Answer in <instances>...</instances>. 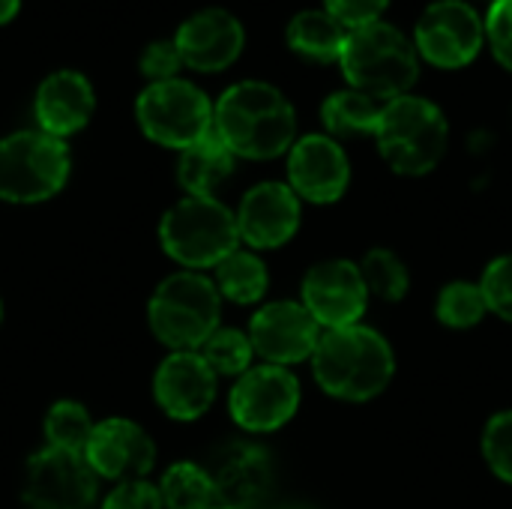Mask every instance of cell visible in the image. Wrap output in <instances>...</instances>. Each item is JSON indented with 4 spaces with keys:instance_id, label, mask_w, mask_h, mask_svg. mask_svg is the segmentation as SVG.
Wrapping results in <instances>:
<instances>
[{
    "instance_id": "cell-22",
    "label": "cell",
    "mask_w": 512,
    "mask_h": 509,
    "mask_svg": "<svg viewBox=\"0 0 512 509\" xmlns=\"http://www.w3.org/2000/svg\"><path fill=\"white\" fill-rule=\"evenodd\" d=\"M348 42L345 27L324 9H306L300 15H294V21L288 24V45L291 51H297L306 60L315 63H333L342 57Z\"/></svg>"
},
{
    "instance_id": "cell-11",
    "label": "cell",
    "mask_w": 512,
    "mask_h": 509,
    "mask_svg": "<svg viewBox=\"0 0 512 509\" xmlns=\"http://www.w3.org/2000/svg\"><path fill=\"white\" fill-rule=\"evenodd\" d=\"M483 36L486 24L462 0H438L417 21L420 54L441 69L468 66L483 48Z\"/></svg>"
},
{
    "instance_id": "cell-33",
    "label": "cell",
    "mask_w": 512,
    "mask_h": 509,
    "mask_svg": "<svg viewBox=\"0 0 512 509\" xmlns=\"http://www.w3.org/2000/svg\"><path fill=\"white\" fill-rule=\"evenodd\" d=\"M102 509H165L159 486L147 480H129L117 483V489L105 498Z\"/></svg>"
},
{
    "instance_id": "cell-29",
    "label": "cell",
    "mask_w": 512,
    "mask_h": 509,
    "mask_svg": "<svg viewBox=\"0 0 512 509\" xmlns=\"http://www.w3.org/2000/svg\"><path fill=\"white\" fill-rule=\"evenodd\" d=\"M486 312H489V303L483 297V288L474 282H453L438 297V318L456 330L480 324Z\"/></svg>"
},
{
    "instance_id": "cell-36",
    "label": "cell",
    "mask_w": 512,
    "mask_h": 509,
    "mask_svg": "<svg viewBox=\"0 0 512 509\" xmlns=\"http://www.w3.org/2000/svg\"><path fill=\"white\" fill-rule=\"evenodd\" d=\"M18 6H21V0H0V24L12 21V15L18 12Z\"/></svg>"
},
{
    "instance_id": "cell-3",
    "label": "cell",
    "mask_w": 512,
    "mask_h": 509,
    "mask_svg": "<svg viewBox=\"0 0 512 509\" xmlns=\"http://www.w3.org/2000/svg\"><path fill=\"white\" fill-rule=\"evenodd\" d=\"M348 84L381 102L408 96L420 75L417 48L402 30L375 21L348 33L345 51L339 57Z\"/></svg>"
},
{
    "instance_id": "cell-16",
    "label": "cell",
    "mask_w": 512,
    "mask_h": 509,
    "mask_svg": "<svg viewBox=\"0 0 512 509\" xmlns=\"http://www.w3.org/2000/svg\"><path fill=\"white\" fill-rule=\"evenodd\" d=\"M216 372L198 351H174L153 378L156 405L174 420H198L216 399Z\"/></svg>"
},
{
    "instance_id": "cell-31",
    "label": "cell",
    "mask_w": 512,
    "mask_h": 509,
    "mask_svg": "<svg viewBox=\"0 0 512 509\" xmlns=\"http://www.w3.org/2000/svg\"><path fill=\"white\" fill-rule=\"evenodd\" d=\"M480 288L489 303V312L512 321V255H501L486 267Z\"/></svg>"
},
{
    "instance_id": "cell-35",
    "label": "cell",
    "mask_w": 512,
    "mask_h": 509,
    "mask_svg": "<svg viewBox=\"0 0 512 509\" xmlns=\"http://www.w3.org/2000/svg\"><path fill=\"white\" fill-rule=\"evenodd\" d=\"M180 66H183V60H180V51H177L174 42H153V45H147L144 54H141V72H144L153 84L171 81L174 72H177Z\"/></svg>"
},
{
    "instance_id": "cell-14",
    "label": "cell",
    "mask_w": 512,
    "mask_h": 509,
    "mask_svg": "<svg viewBox=\"0 0 512 509\" xmlns=\"http://www.w3.org/2000/svg\"><path fill=\"white\" fill-rule=\"evenodd\" d=\"M84 459L96 471V477L129 483V480H144L150 474L156 462V447L138 423L111 417L96 423Z\"/></svg>"
},
{
    "instance_id": "cell-5",
    "label": "cell",
    "mask_w": 512,
    "mask_h": 509,
    "mask_svg": "<svg viewBox=\"0 0 512 509\" xmlns=\"http://www.w3.org/2000/svg\"><path fill=\"white\" fill-rule=\"evenodd\" d=\"M219 306L222 294L216 282L195 270L174 273L150 297V330L174 351H195L219 330Z\"/></svg>"
},
{
    "instance_id": "cell-38",
    "label": "cell",
    "mask_w": 512,
    "mask_h": 509,
    "mask_svg": "<svg viewBox=\"0 0 512 509\" xmlns=\"http://www.w3.org/2000/svg\"><path fill=\"white\" fill-rule=\"evenodd\" d=\"M216 509H234V507H216Z\"/></svg>"
},
{
    "instance_id": "cell-28",
    "label": "cell",
    "mask_w": 512,
    "mask_h": 509,
    "mask_svg": "<svg viewBox=\"0 0 512 509\" xmlns=\"http://www.w3.org/2000/svg\"><path fill=\"white\" fill-rule=\"evenodd\" d=\"M360 273H363V282H366L369 294H378L381 300H402L408 294V285H411L408 267L390 249L366 252V258L360 264Z\"/></svg>"
},
{
    "instance_id": "cell-27",
    "label": "cell",
    "mask_w": 512,
    "mask_h": 509,
    "mask_svg": "<svg viewBox=\"0 0 512 509\" xmlns=\"http://www.w3.org/2000/svg\"><path fill=\"white\" fill-rule=\"evenodd\" d=\"M207 366L216 372V375H246L252 366V357H255V348L249 342L246 333L234 330V327H219L198 351Z\"/></svg>"
},
{
    "instance_id": "cell-2",
    "label": "cell",
    "mask_w": 512,
    "mask_h": 509,
    "mask_svg": "<svg viewBox=\"0 0 512 509\" xmlns=\"http://www.w3.org/2000/svg\"><path fill=\"white\" fill-rule=\"evenodd\" d=\"M315 381L345 402H366L393 381L396 357L390 342L363 324L327 330L312 354Z\"/></svg>"
},
{
    "instance_id": "cell-32",
    "label": "cell",
    "mask_w": 512,
    "mask_h": 509,
    "mask_svg": "<svg viewBox=\"0 0 512 509\" xmlns=\"http://www.w3.org/2000/svg\"><path fill=\"white\" fill-rule=\"evenodd\" d=\"M489 45L495 60L512 72V0H495L486 21Z\"/></svg>"
},
{
    "instance_id": "cell-30",
    "label": "cell",
    "mask_w": 512,
    "mask_h": 509,
    "mask_svg": "<svg viewBox=\"0 0 512 509\" xmlns=\"http://www.w3.org/2000/svg\"><path fill=\"white\" fill-rule=\"evenodd\" d=\"M483 456L504 483H512V411H501L486 423Z\"/></svg>"
},
{
    "instance_id": "cell-8",
    "label": "cell",
    "mask_w": 512,
    "mask_h": 509,
    "mask_svg": "<svg viewBox=\"0 0 512 509\" xmlns=\"http://www.w3.org/2000/svg\"><path fill=\"white\" fill-rule=\"evenodd\" d=\"M144 135L162 147L186 150L213 132V105L189 81L171 78L150 84L135 102Z\"/></svg>"
},
{
    "instance_id": "cell-10",
    "label": "cell",
    "mask_w": 512,
    "mask_h": 509,
    "mask_svg": "<svg viewBox=\"0 0 512 509\" xmlns=\"http://www.w3.org/2000/svg\"><path fill=\"white\" fill-rule=\"evenodd\" d=\"M228 408L240 429L276 432L300 408V381L285 366H255L237 378Z\"/></svg>"
},
{
    "instance_id": "cell-23",
    "label": "cell",
    "mask_w": 512,
    "mask_h": 509,
    "mask_svg": "<svg viewBox=\"0 0 512 509\" xmlns=\"http://www.w3.org/2000/svg\"><path fill=\"white\" fill-rule=\"evenodd\" d=\"M384 105L387 102H381L369 93L339 90L324 102L321 120H324L327 132H333V135H375Z\"/></svg>"
},
{
    "instance_id": "cell-18",
    "label": "cell",
    "mask_w": 512,
    "mask_h": 509,
    "mask_svg": "<svg viewBox=\"0 0 512 509\" xmlns=\"http://www.w3.org/2000/svg\"><path fill=\"white\" fill-rule=\"evenodd\" d=\"M174 45L183 66L219 72L228 69L243 51V24L225 9H204L180 24Z\"/></svg>"
},
{
    "instance_id": "cell-13",
    "label": "cell",
    "mask_w": 512,
    "mask_h": 509,
    "mask_svg": "<svg viewBox=\"0 0 512 509\" xmlns=\"http://www.w3.org/2000/svg\"><path fill=\"white\" fill-rule=\"evenodd\" d=\"M369 288L363 282L360 264L354 261H324L315 264L303 279V306L327 330L351 327L366 312Z\"/></svg>"
},
{
    "instance_id": "cell-26",
    "label": "cell",
    "mask_w": 512,
    "mask_h": 509,
    "mask_svg": "<svg viewBox=\"0 0 512 509\" xmlns=\"http://www.w3.org/2000/svg\"><path fill=\"white\" fill-rule=\"evenodd\" d=\"M93 429H96V423L90 420L87 408L81 402H72V399L54 402L48 417H45L48 447H57V450H69V453H81L84 456Z\"/></svg>"
},
{
    "instance_id": "cell-4",
    "label": "cell",
    "mask_w": 512,
    "mask_h": 509,
    "mask_svg": "<svg viewBox=\"0 0 512 509\" xmlns=\"http://www.w3.org/2000/svg\"><path fill=\"white\" fill-rule=\"evenodd\" d=\"M375 138L381 156L396 174L420 177L441 162L447 150L450 126L435 102L408 93L384 105Z\"/></svg>"
},
{
    "instance_id": "cell-34",
    "label": "cell",
    "mask_w": 512,
    "mask_h": 509,
    "mask_svg": "<svg viewBox=\"0 0 512 509\" xmlns=\"http://www.w3.org/2000/svg\"><path fill=\"white\" fill-rule=\"evenodd\" d=\"M324 3H327V12L342 27H354V30L375 24L390 6V0H324Z\"/></svg>"
},
{
    "instance_id": "cell-17",
    "label": "cell",
    "mask_w": 512,
    "mask_h": 509,
    "mask_svg": "<svg viewBox=\"0 0 512 509\" xmlns=\"http://www.w3.org/2000/svg\"><path fill=\"white\" fill-rule=\"evenodd\" d=\"M300 228V198L285 183H258L237 210V231L255 249L285 246Z\"/></svg>"
},
{
    "instance_id": "cell-12",
    "label": "cell",
    "mask_w": 512,
    "mask_h": 509,
    "mask_svg": "<svg viewBox=\"0 0 512 509\" xmlns=\"http://www.w3.org/2000/svg\"><path fill=\"white\" fill-rule=\"evenodd\" d=\"M318 321L303 303L276 300L255 312L249 324V342L270 366H291L312 360L318 348Z\"/></svg>"
},
{
    "instance_id": "cell-21",
    "label": "cell",
    "mask_w": 512,
    "mask_h": 509,
    "mask_svg": "<svg viewBox=\"0 0 512 509\" xmlns=\"http://www.w3.org/2000/svg\"><path fill=\"white\" fill-rule=\"evenodd\" d=\"M234 171V153L225 147V141L210 132L201 141H195L192 147L183 150L180 165H177V177L180 186L189 195H201V198H213V189Z\"/></svg>"
},
{
    "instance_id": "cell-24",
    "label": "cell",
    "mask_w": 512,
    "mask_h": 509,
    "mask_svg": "<svg viewBox=\"0 0 512 509\" xmlns=\"http://www.w3.org/2000/svg\"><path fill=\"white\" fill-rule=\"evenodd\" d=\"M159 495L165 509H216L219 492L213 483V474L192 462H177L165 471L159 483Z\"/></svg>"
},
{
    "instance_id": "cell-25",
    "label": "cell",
    "mask_w": 512,
    "mask_h": 509,
    "mask_svg": "<svg viewBox=\"0 0 512 509\" xmlns=\"http://www.w3.org/2000/svg\"><path fill=\"white\" fill-rule=\"evenodd\" d=\"M216 288L231 303H258L267 291V267L258 255L234 249L228 258L216 264Z\"/></svg>"
},
{
    "instance_id": "cell-9",
    "label": "cell",
    "mask_w": 512,
    "mask_h": 509,
    "mask_svg": "<svg viewBox=\"0 0 512 509\" xmlns=\"http://www.w3.org/2000/svg\"><path fill=\"white\" fill-rule=\"evenodd\" d=\"M99 477L81 453L45 447L27 462L24 504L27 509H93Z\"/></svg>"
},
{
    "instance_id": "cell-20",
    "label": "cell",
    "mask_w": 512,
    "mask_h": 509,
    "mask_svg": "<svg viewBox=\"0 0 512 509\" xmlns=\"http://www.w3.org/2000/svg\"><path fill=\"white\" fill-rule=\"evenodd\" d=\"M270 480H273L270 459L261 447H252V444H237V447L225 450L213 471L219 504L234 509L258 504L264 498V492L270 489Z\"/></svg>"
},
{
    "instance_id": "cell-1",
    "label": "cell",
    "mask_w": 512,
    "mask_h": 509,
    "mask_svg": "<svg viewBox=\"0 0 512 509\" xmlns=\"http://www.w3.org/2000/svg\"><path fill=\"white\" fill-rule=\"evenodd\" d=\"M213 132L234 156L273 159L294 147L297 114L282 90L264 81H240L213 108Z\"/></svg>"
},
{
    "instance_id": "cell-19",
    "label": "cell",
    "mask_w": 512,
    "mask_h": 509,
    "mask_svg": "<svg viewBox=\"0 0 512 509\" xmlns=\"http://www.w3.org/2000/svg\"><path fill=\"white\" fill-rule=\"evenodd\" d=\"M93 87L81 72H54L39 84L36 93V120L45 135L66 138L87 126L93 114Z\"/></svg>"
},
{
    "instance_id": "cell-6",
    "label": "cell",
    "mask_w": 512,
    "mask_h": 509,
    "mask_svg": "<svg viewBox=\"0 0 512 509\" xmlns=\"http://www.w3.org/2000/svg\"><path fill=\"white\" fill-rule=\"evenodd\" d=\"M159 240L168 258L189 270L216 267L237 249V216L216 198L186 195L162 216Z\"/></svg>"
},
{
    "instance_id": "cell-15",
    "label": "cell",
    "mask_w": 512,
    "mask_h": 509,
    "mask_svg": "<svg viewBox=\"0 0 512 509\" xmlns=\"http://www.w3.org/2000/svg\"><path fill=\"white\" fill-rule=\"evenodd\" d=\"M351 165L330 135H306L288 150V186L312 204H333L345 195Z\"/></svg>"
},
{
    "instance_id": "cell-7",
    "label": "cell",
    "mask_w": 512,
    "mask_h": 509,
    "mask_svg": "<svg viewBox=\"0 0 512 509\" xmlns=\"http://www.w3.org/2000/svg\"><path fill=\"white\" fill-rule=\"evenodd\" d=\"M69 177V150L60 138L15 132L0 141V198L9 204H36L63 189Z\"/></svg>"
},
{
    "instance_id": "cell-37",
    "label": "cell",
    "mask_w": 512,
    "mask_h": 509,
    "mask_svg": "<svg viewBox=\"0 0 512 509\" xmlns=\"http://www.w3.org/2000/svg\"><path fill=\"white\" fill-rule=\"evenodd\" d=\"M0 321H3V303H0Z\"/></svg>"
}]
</instances>
